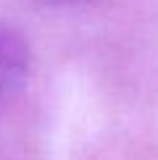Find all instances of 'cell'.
Wrapping results in <instances>:
<instances>
[{"label": "cell", "instance_id": "1", "mask_svg": "<svg viewBox=\"0 0 158 160\" xmlns=\"http://www.w3.org/2000/svg\"><path fill=\"white\" fill-rule=\"evenodd\" d=\"M29 71V48L16 32L0 26V95L11 92Z\"/></svg>", "mask_w": 158, "mask_h": 160}]
</instances>
